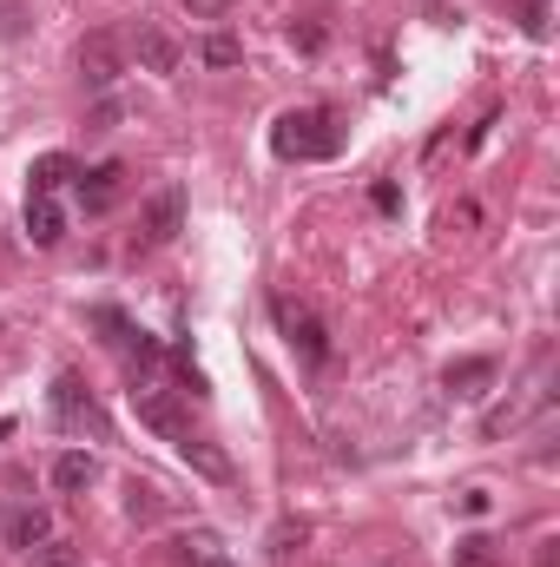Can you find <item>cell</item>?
<instances>
[{
    "instance_id": "20",
    "label": "cell",
    "mask_w": 560,
    "mask_h": 567,
    "mask_svg": "<svg viewBox=\"0 0 560 567\" xmlns=\"http://www.w3.org/2000/svg\"><path fill=\"white\" fill-rule=\"evenodd\" d=\"M33 555H40V567H80V555H73V542H53V535H46V542H40Z\"/></svg>"
},
{
    "instance_id": "5",
    "label": "cell",
    "mask_w": 560,
    "mask_h": 567,
    "mask_svg": "<svg viewBox=\"0 0 560 567\" xmlns=\"http://www.w3.org/2000/svg\"><path fill=\"white\" fill-rule=\"evenodd\" d=\"M73 185H80V205H86V218H106V212L120 205V192H126V165H120V158H106V165L80 172Z\"/></svg>"
},
{
    "instance_id": "13",
    "label": "cell",
    "mask_w": 560,
    "mask_h": 567,
    "mask_svg": "<svg viewBox=\"0 0 560 567\" xmlns=\"http://www.w3.org/2000/svg\"><path fill=\"white\" fill-rule=\"evenodd\" d=\"M488 383H495V363H488V357L448 363V390H455V396H488Z\"/></svg>"
},
{
    "instance_id": "2",
    "label": "cell",
    "mask_w": 560,
    "mask_h": 567,
    "mask_svg": "<svg viewBox=\"0 0 560 567\" xmlns=\"http://www.w3.org/2000/svg\"><path fill=\"white\" fill-rule=\"evenodd\" d=\"M80 73H86L93 93H106V86L126 73V33H113V27L86 33V40H80Z\"/></svg>"
},
{
    "instance_id": "21",
    "label": "cell",
    "mask_w": 560,
    "mask_h": 567,
    "mask_svg": "<svg viewBox=\"0 0 560 567\" xmlns=\"http://www.w3.org/2000/svg\"><path fill=\"white\" fill-rule=\"evenodd\" d=\"M185 548H191V567H238L231 555H218V542H211V535H198V542H185Z\"/></svg>"
},
{
    "instance_id": "19",
    "label": "cell",
    "mask_w": 560,
    "mask_h": 567,
    "mask_svg": "<svg viewBox=\"0 0 560 567\" xmlns=\"http://www.w3.org/2000/svg\"><path fill=\"white\" fill-rule=\"evenodd\" d=\"M93 323H100V330H106V343H113V350H126V343H133V337H139V330H133V323H126V317H120V310H93Z\"/></svg>"
},
{
    "instance_id": "22",
    "label": "cell",
    "mask_w": 560,
    "mask_h": 567,
    "mask_svg": "<svg viewBox=\"0 0 560 567\" xmlns=\"http://www.w3.org/2000/svg\"><path fill=\"white\" fill-rule=\"evenodd\" d=\"M521 27H528L535 40H548V0H521Z\"/></svg>"
},
{
    "instance_id": "16",
    "label": "cell",
    "mask_w": 560,
    "mask_h": 567,
    "mask_svg": "<svg viewBox=\"0 0 560 567\" xmlns=\"http://www.w3.org/2000/svg\"><path fill=\"white\" fill-rule=\"evenodd\" d=\"M126 515H133V522H158V515H165V502H158L152 482H133V488H126Z\"/></svg>"
},
{
    "instance_id": "6",
    "label": "cell",
    "mask_w": 560,
    "mask_h": 567,
    "mask_svg": "<svg viewBox=\"0 0 560 567\" xmlns=\"http://www.w3.org/2000/svg\"><path fill=\"white\" fill-rule=\"evenodd\" d=\"M133 403H139V423L145 429H158L165 442H178V435H191V416H185V403L172 396V390H133Z\"/></svg>"
},
{
    "instance_id": "1",
    "label": "cell",
    "mask_w": 560,
    "mask_h": 567,
    "mask_svg": "<svg viewBox=\"0 0 560 567\" xmlns=\"http://www.w3.org/2000/svg\"><path fill=\"white\" fill-rule=\"evenodd\" d=\"M336 120L330 113H317V106H297V113H283L278 126H271V152L278 158H336Z\"/></svg>"
},
{
    "instance_id": "7",
    "label": "cell",
    "mask_w": 560,
    "mask_h": 567,
    "mask_svg": "<svg viewBox=\"0 0 560 567\" xmlns=\"http://www.w3.org/2000/svg\"><path fill=\"white\" fill-rule=\"evenodd\" d=\"M178 225H185V192H158V198L145 205V218H139V251L172 245V238H178Z\"/></svg>"
},
{
    "instance_id": "25",
    "label": "cell",
    "mask_w": 560,
    "mask_h": 567,
    "mask_svg": "<svg viewBox=\"0 0 560 567\" xmlns=\"http://www.w3.org/2000/svg\"><path fill=\"white\" fill-rule=\"evenodd\" d=\"M290 40H297L303 53H317V47H323V33H317V27H290Z\"/></svg>"
},
{
    "instance_id": "17",
    "label": "cell",
    "mask_w": 560,
    "mask_h": 567,
    "mask_svg": "<svg viewBox=\"0 0 560 567\" xmlns=\"http://www.w3.org/2000/svg\"><path fill=\"white\" fill-rule=\"evenodd\" d=\"M198 60H205V66H238V60H245V47H238L231 33H211V40L198 47Z\"/></svg>"
},
{
    "instance_id": "24",
    "label": "cell",
    "mask_w": 560,
    "mask_h": 567,
    "mask_svg": "<svg viewBox=\"0 0 560 567\" xmlns=\"http://www.w3.org/2000/svg\"><path fill=\"white\" fill-rule=\"evenodd\" d=\"M185 7H191V13H205V20H225L238 0H185Z\"/></svg>"
},
{
    "instance_id": "11",
    "label": "cell",
    "mask_w": 560,
    "mask_h": 567,
    "mask_svg": "<svg viewBox=\"0 0 560 567\" xmlns=\"http://www.w3.org/2000/svg\"><path fill=\"white\" fill-rule=\"evenodd\" d=\"M27 238H33L40 251H53V245L66 238V218H60V205H53V198H40V192H27Z\"/></svg>"
},
{
    "instance_id": "15",
    "label": "cell",
    "mask_w": 560,
    "mask_h": 567,
    "mask_svg": "<svg viewBox=\"0 0 560 567\" xmlns=\"http://www.w3.org/2000/svg\"><path fill=\"white\" fill-rule=\"evenodd\" d=\"M455 567H501V548L488 535H462L455 542Z\"/></svg>"
},
{
    "instance_id": "4",
    "label": "cell",
    "mask_w": 560,
    "mask_h": 567,
    "mask_svg": "<svg viewBox=\"0 0 560 567\" xmlns=\"http://www.w3.org/2000/svg\"><path fill=\"white\" fill-rule=\"evenodd\" d=\"M278 323H283V337H290V350H297L303 363H323V357H330V337H323V323H317L303 303L278 297Z\"/></svg>"
},
{
    "instance_id": "23",
    "label": "cell",
    "mask_w": 560,
    "mask_h": 567,
    "mask_svg": "<svg viewBox=\"0 0 560 567\" xmlns=\"http://www.w3.org/2000/svg\"><path fill=\"white\" fill-rule=\"evenodd\" d=\"M370 205H376V212H403V192H396V185H376Z\"/></svg>"
},
{
    "instance_id": "18",
    "label": "cell",
    "mask_w": 560,
    "mask_h": 567,
    "mask_svg": "<svg viewBox=\"0 0 560 567\" xmlns=\"http://www.w3.org/2000/svg\"><path fill=\"white\" fill-rule=\"evenodd\" d=\"M303 542H310V535H303V522H283L278 535H271V561L290 567V555H303Z\"/></svg>"
},
{
    "instance_id": "10",
    "label": "cell",
    "mask_w": 560,
    "mask_h": 567,
    "mask_svg": "<svg viewBox=\"0 0 560 567\" xmlns=\"http://www.w3.org/2000/svg\"><path fill=\"white\" fill-rule=\"evenodd\" d=\"M139 66L145 73H178V60H185V47H178V33H165V27H139Z\"/></svg>"
},
{
    "instance_id": "14",
    "label": "cell",
    "mask_w": 560,
    "mask_h": 567,
    "mask_svg": "<svg viewBox=\"0 0 560 567\" xmlns=\"http://www.w3.org/2000/svg\"><path fill=\"white\" fill-rule=\"evenodd\" d=\"M93 475H100V468H93V455H80V449H66V455L53 462V488H60V495H80V488H93Z\"/></svg>"
},
{
    "instance_id": "8",
    "label": "cell",
    "mask_w": 560,
    "mask_h": 567,
    "mask_svg": "<svg viewBox=\"0 0 560 567\" xmlns=\"http://www.w3.org/2000/svg\"><path fill=\"white\" fill-rule=\"evenodd\" d=\"M46 535H53V515H46V508H33V502L7 508V522H0V548H13V555H33Z\"/></svg>"
},
{
    "instance_id": "9",
    "label": "cell",
    "mask_w": 560,
    "mask_h": 567,
    "mask_svg": "<svg viewBox=\"0 0 560 567\" xmlns=\"http://www.w3.org/2000/svg\"><path fill=\"white\" fill-rule=\"evenodd\" d=\"M178 455H185V468H198L205 482H231V475H238V462H231L218 442H205V435H178Z\"/></svg>"
},
{
    "instance_id": "3",
    "label": "cell",
    "mask_w": 560,
    "mask_h": 567,
    "mask_svg": "<svg viewBox=\"0 0 560 567\" xmlns=\"http://www.w3.org/2000/svg\"><path fill=\"white\" fill-rule=\"evenodd\" d=\"M53 423L73 429V435H80V429L106 435V410H100V403L86 396V383H80L73 370H66V377H53Z\"/></svg>"
},
{
    "instance_id": "12",
    "label": "cell",
    "mask_w": 560,
    "mask_h": 567,
    "mask_svg": "<svg viewBox=\"0 0 560 567\" xmlns=\"http://www.w3.org/2000/svg\"><path fill=\"white\" fill-rule=\"evenodd\" d=\"M73 178H80V165H73L66 152L33 158V192H40V198H53V192H60V185H73Z\"/></svg>"
}]
</instances>
